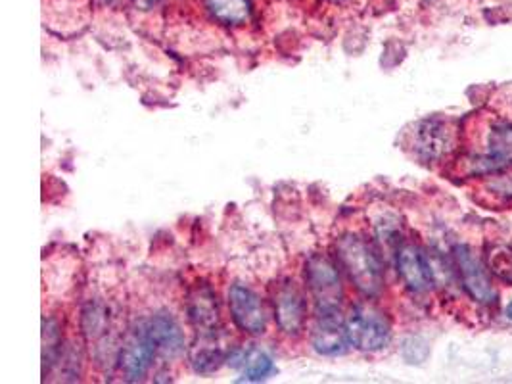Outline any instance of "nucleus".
<instances>
[{
  "label": "nucleus",
  "instance_id": "obj_5",
  "mask_svg": "<svg viewBox=\"0 0 512 384\" xmlns=\"http://www.w3.org/2000/svg\"><path fill=\"white\" fill-rule=\"evenodd\" d=\"M470 171L476 177H489L497 171L512 168V123L495 121L486 133V150L474 156Z\"/></svg>",
  "mask_w": 512,
  "mask_h": 384
},
{
  "label": "nucleus",
  "instance_id": "obj_18",
  "mask_svg": "<svg viewBox=\"0 0 512 384\" xmlns=\"http://www.w3.org/2000/svg\"><path fill=\"white\" fill-rule=\"evenodd\" d=\"M486 189L497 198L512 200V168L497 171L486 177Z\"/></svg>",
  "mask_w": 512,
  "mask_h": 384
},
{
  "label": "nucleus",
  "instance_id": "obj_4",
  "mask_svg": "<svg viewBox=\"0 0 512 384\" xmlns=\"http://www.w3.org/2000/svg\"><path fill=\"white\" fill-rule=\"evenodd\" d=\"M305 283L315 300L317 313L340 312L344 290L336 265L325 256H311L305 264Z\"/></svg>",
  "mask_w": 512,
  "mask_h": 384
},
{
  "label": "nucleus",
  "instance_id": "obj_10",
  "mask_svg": "<svg viewBox=\"0 0 512 384\" xmlns=\"http://www.w3.org/2000/svg\"><path fill=\"white\" fill-rule=\"evenodd\" d=\"M156 346L146 333L144 325L125 340V344L119 350V367L127 381H140L156 356Z\"/></svg>",
  "mask_w": 512,
  "mask_h": 384
},
{
  "label": "nucleus",
  "instance_id": "obj_15",
  "mask_svg": "<svg viewBox=\"0 0 512 384\" xmlns=\"http://www.w3.org/2000/svg\"><path fill=\"white\" fill-rule=\"evenodd\" d=\"M211 18L223 25L246 24L252 16L250 0H206Z\"/></svg>",
  "mask_w": 512,
  "mask_h": 384
},
{
  "label": "nucleus",
  "instance_id": "obj_9",
  "mask_svg": "<svg viewBox=\"0 0 512 384\" xmlns=\"http://www.w3.org/2000/svg\"><path fill=\"white\" fill-rule=\"evenodd\" d=\"M229 308L238 329L250 335H263L267 329V315L263 302L250 287L236 283L229 290Z\"/></svg>",
  "mask_w": 512,
  "mask_h": 384
},
{
  "label": "nucleus",
  "instance_id": "obj_6",
  "mask_svg": "<svg viewBox=\"0 0 512 384\" xmlns=\"http://www.w3.org/2000/svg\"><path fill=\"white\" fill-rule=\"evenodd\" d=\"M396 267L403 285L415 294H426L436 285V271L428 254L415 242H401Z\"/></svg>",
  "mask_w": 512,
  "mask_h": 384
},
{
  "label": "nucleus",
  "instance_id": "obj_16",
  "mask_svg": "<svg viewBox=\"0 0 512 384\" xmlns=\"http://www.w3.org/2000/svg\"><path fill=\"white\" fill-rule=\"evenodd\" d=\"M227 360H229V358H227L225 350L219 348V346H215V344H213V338H211V342H208V344L198 346V348L192 352V358H190L192 367H194L196 373H213V371H217Z\"/></svg>",
  "mask_w": 512,
  "mask_h": 384
},
{
  "label": "nucleus",
  "instance_id": "obj_3",
  "mask_svg": "<svg viewBox=\"0 0 512 384\" xmlns=\"http://www.w3.org/2000/svg\"><path fill=\"white\" fill-rule=\"evenodd\" d=\"M351 346L363 352L384 350L392 340L390 319L374 306H355L346 319Z\"/></svg>",
  "mask_w": 512,
  "mask_h": 384
},
{
  "label": "nucleus",
  "instance_id": "obj_2",
  "mask_svg": "<svg viewBox=\"0 0 512 384\" xmlns=\"http://www.w3.org/2000/svg\"><path fill=\"white\" fill-rule=\"evenodd\" d=\"M453 265L455 273L459 275V283L470 300L480 306H491L497 302V288L493 285L488 265L484 264L482 256L468 246L457 244L453 248Z\"/></svg>",
  "mask_w": 512,
  "mask_h": 384
},
{
  "label": "nucleus",
  "instance_id": "obj_12",
  "mask_svg": "<svg viewBox=\"0 0 512 384\" xmlns=\"http://www.w3.org/2000/svg\"><path fill=\"white\" fill-rule=\"evenodd\" d=\"M150 340L154 342L156 350L162 352L163 356L175 358L185 350V335L179 327V323L167 315V313H158L150 317L148 321L142 323Z\"/></svg>",
  "mask_w": 512,
  "mask_h": 384
},
{
  "label": "nucleus",
  "instance_id": "obj_8",
  "mask_svg": "<svg viewBox=\"0 0 512 384\" xmlns=\"http://www.w3.org/2000/svg\"><path fill=\"white\" fill-rule=\"evenodd\" d=\"M275 319L284 335H302L307 319V300L294 281H284L275 290Z\"/></svg>",
  "mask_w": 512,
  "mask_h": 384
},
{
  "label": "nucleus",
  "instance_id": "obj_19",
  "mask_svg": "<svg viewBox=\"0 0 512 384\" xmlns=\"http://www.w3.org/2000/svg\"><path fill=\"white\" fill-rule=\"evenodd\" d=\"M43 329H45V333H43V360H45V367L50 365V363H54V356L58 354V350H60V335H58V327H56V323L54 321H50V319H45V323H43Z\"/></svg>",
  "mask_w": 512,
  "mask_h": 384
},
{
  "label": "nucleus",
  "instance_id": "obj_1",
  "mask_svg": "<svg viewBox=\"0 0 512 384\" xmlns=\"http://www.w3.org/2000/svg\"><path fill=\"white\" fill-rule=\"evenodd\" d=\"M338 258L351 283L365 296H378L384 288V267L367 240L346 235L338 242Z\"/></svg>",
  "mask_w": 512,
  "mask_h": 384
},
{
  "label": "nucleus",
  "instance_id": "obj_7",
  "mask_svg": "<svg viewBox=\"0 0 512 384\" xmlns=\"http://www.w3.org/2000/svg\"><path fill=\"white\" fill-rule=\"evenodd\" d=\"M413 148L424 162H442L457 148V131L440 118L420 121L413 135Z\"/></svg>",
  "mask_w": 512,
  "mask_h": 384
},
{
  "label": "nucleus",
  "instance_id": "obj_21",
  "mask_svg": "<svg viewBox=\"0 0 512 384\" xmlns=\"http://www.w3.org/2000/svg\"><path fill=\"white\" fill-rule=\"evenodd\" d=\"M505 313H507V317H509V319H511L512 321V300L511 302H509V304H507V308H505Z\"/></svg>",
  "mask_w": 512,
  "mask_h": 384
},
{
  "label": "nucleus",
  "instance_id": "obj_14",
  "mask_svg": "<svg viewBox=\"0 0 512 384\" xmlns=\"http://www.w3.org/2000/svg\"><path fill=\"white\" fill-rule=\"evenodd\" d=\"M229 363L240 367L244 371V377L254 383L267 379L275 369L273 360L261 350H234L233 354H229Z\"/></svg>",
  "mask_w": 512,
  "mask_h": 384
},
{
  "label": "nucleus",
  "instance_id": "obj_20",
  "mask_svg": "<svg viewBox=\"0 0 512 384\" xmlns=\"http://www.w3.org/2000/svg\"><path fill=\"white\" fill-rule=\"evenodd\" d=\"M135 2V6L140 8V10H150V8H154L160 0H133Z\"/></svg>",
  "mask_w": 512,
  "mask_h": 384
},
{
  "label": "nucleus",
  "instance_id": "obj_11",
  "mask_svg": "<svg viewBox=\"0 0 512 384\" xmlns=\"http://www.w3.org/2000/svg\"><path fill=\"white\" fill-rule=\"evenodd\" d=\"M311 344L323 356H340L348 350L350 336L346 329V319L340 317V312L317 313Z\"/></svg>",
  "mask_w": 512,
  "mask_h": 384
},
{
  "label": "nucleus",
  "instance_id": "obj_17",
  "mask_svg": "<svg viewBox=\"0 0 512 384\" xmlns=\"http://www.w3.org/2000/svg\"><path fill=\"white\" fill-rule=\"evenodd\" d=\"M106 323L108 315L102 304H91L83 313V331L91 340H96L106 333Z\"/></svg>",
  "mask_w": 512,
  "mask_h": 384
},
{
  "label": "nucleus",
  "instance_id": "obj_13",
  "mask_svg": "<svg viewBox=\"0 0 512 384\" xmlns=\"http://www.w3.org/2000/svg\"><path fill=\"white\" fill-rule=\"evenodd\" d=\"M188 317L202 336L215 335L219 325V306L210 288H196L188 300Z\"/></svg>",
  "mask_w": 512,
  "mask_h": 384
}]
</instances>
